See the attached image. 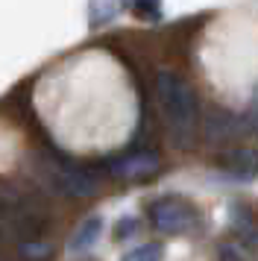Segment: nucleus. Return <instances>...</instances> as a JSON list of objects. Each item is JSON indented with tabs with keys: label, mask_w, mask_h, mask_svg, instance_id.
Wrapping results in <instances>:
<instances>
[{
	"label": "nucleus",
	"mask_w": 258,
	"mask_h": 261,
	"mask_svg": "<svg viewBox=\"0 0 258 261\" xmlns=\"http://www.w3.org/2000/svg\"><path fill=\"white\" fill-rule=\"evenodd\" d=\"M150 223L162 235H188L202 226L199 212L179 197H162L150 202Z\"/></svg>",
	"instance_id": "7ed1b4c3"
},
{
	"label": "nucleus",
	"mask_w": 258,
	"mask_h": 261,
	"mask_svg": "<svg viewBox=\"0 0 258 261\" xmlns=\"http://www.w3.org/2000/svg\"><path fill=\"white\" fill-rule=\"evenodd\" d=\"M0 261H6V255H0Z\"/></svg>",
	"instance_id": "ddd939ff"
},
{
	"label": "nucleus",
	"mask_w": 258,
	"mask_h": 261,
	"mask_svg": "<svg viewBox=\"0 0 258 261\" xmlns=\"http://www.w3.org/2000/svg\"><path fill=\"white\" fill-rule=\"evenodd\" d=\"M217 165L223 167V170H229L232 176H255L258 173V150H252V147H235V150H226V153H220V159H217Z\"/></svg>",
	"instance_id": "423d86ee"
},
{
	"label": "nucleus",
	"mask_w": 258,
	"mask_h": 261,
	"mask_svg": "<svg viewBox=\"0 0 258 261\" xmlns=\"http://www.w3.org/2000/svg\"><path fill=\"white\" fill-rule=\"evenodd\" d=\"M120 12H123L120 3H91V6H88V24L103 27V24H109V21H115Z\"/></svg>",
	"instance_id": "1a4fd4ad"
},
{
	"label": "nucleus",
	"mask_w": 258,
	"mask_h": 261,
	"mask_svg": "<svg viewBox=\"0 0 258 261\" xmlns=\"http://www.w3.org/2000/svg\"><path fill=\"white\" fill-rule=\"evenodd\" d=\"M164 258V249L162 244H141V247H135L132 252H126L123 255V261H162Z\"/></svg>",
	"instance_id": "9d476101"
},
{
	"label": "nucleus",
	"mask_w": 258,
	"mask_h": 261,
	"mask_svg": "<svg viewBox=\"0 0 258 261\" xmlns=\"http://www.w3.org/2000/svg\"><path fill=\"white\" fill-rule=\"evenodd\" d=\"M100 229H103V220H100V217H88V220H82L80 229H76L73 238L68 241V249L70 252H88V249L100 241Z\"/></svg>",
	"instance_id": "0eeeda50"
},
{
	"label": "nucleus",
	"mask_w": 258,
	"mask_h": 261,
	"mask_svg": "<svg viewBox=\"0 0 258 261\" xmlns=\"http://www.w3.org/2000/svg\"><path fill=\"white\" fill-rule=\"evenodd\" d=\"M156 97H159V106H162L164 123L170 129L173 144L179 150L191 147L199 123V103L194 85L176 71H159L156 73Z\"/></svg>",
	"instance_id": "f257e3e1"
},
{
	"label": "nucleus",
	"mask_w": 258,
	"mask_h": 261,
	"mask_svg": "<svg viewBox=\"0 0 258 261\" xmlns=\"http://www.w3.org/2000/svg\"><path fill=\"white\" fill-rule=\"evenodd\" d=\"M44 173L50 188L62 194V197H73V200H85V197H94L100 191V176L94 173L91 167L82 165H65V162H56V159H44Z\"/></svg>",
	"instance_id": "f03ea898"
},
{
	"label": "nucleus",
	"mask_w": 258,
	"mask_h": 261,
	"mask_svg": "<svg viewBox=\"0 0 258 261\" xmlns=\"http://www.w3.org/2000/svg\"><path fill=\"white\" fill-rule=\"evenodd\" d=\"M132 12L138 18H150V21H162V6L159 3H135Z\"/></svg>",
	"instance_id": "9b49d317"
},
{
	"label": "nucleus",
	"mask_w": 258,
	"mask_h": 261,
	"mask_svg": "<svg viewBox=\"0 0 258 261\" xmlns=\"http://www.w3.org/2000/svg\"><path fill=\"white\" fill-rule=\"evenodd\" d=\"M18 249V255L23 261H47L53 258V244L50 241H21V244H15Z\"/></svg>",
	"instance_id": "6e6552de"
},
{
	"label": "nucleus",
	"mask_w": 258,
	"mask_h": 261,
	"mask_svg": "<svg viewBox=\"0 0 258 261\" xmlns=\"http://www.w3.org/2000/svg\"><path fill=\"white\" fill-rule=\"evenodd\" d=\"M135 229H138V217H120L115 226V238H129L135 235Z\"/></svg>",
	"instance_id": "f8f14e48"
},
{
	"label": "nucleus",
	"mask_w": 258,
	"mask_h": 261,
	"mask_svg": "<svg viewBox=\"0 0 258 261\" xmlns=\"http://www.w3.org/2000/svg\"><path fill=\"white\" fill-rule=\"evenodd\" d=\"M106 170L120 182H141V179H150L162 170V159L152 150H138V153L120 155V159H109Z\"/></svg>",
	"instance_id": "20e7f679"
},
{
	"label": "nucleus",
	"mask_w": 258,
	"mask_h": 261,
	"mask_svg": "<svg viewBox=\"0 0 258 261\" xmlns=\"http://www.w3.org/2000/svg\"><path fill=\"white\" fill-rule=\"evenodd\" d=\"M246 126H249L246 118H238L232 112L214 109L209 118H205V138H211V141H226V138H235L238 132H244Z\"/></svg>",
	"instance_id": "39448f33"
}]
</instances>
